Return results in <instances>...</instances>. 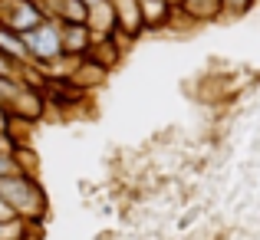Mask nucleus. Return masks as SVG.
<instances>
[{
    "label": "nucleus",
    "mask_w": 260,
    "mask_h": 240,
    "mask_svg": "<svg viewBox=\"0 0 260 240\" xmlns=\"http://www.w3.org/2000/svg\"><path fill=\"white\" fill-rule=\"evenodd\" d=\"M0 201L13 211L20 221H43L46 214V194L33 171H13V175H0Z\"/></svg>",
    "instance_id": "nucleus-1"
},
{
    "label": "nucleus",
    "mask_w": 260,
    "mask_h": 240,
    "mask_svg": "<svg viewBox=\"0 0 260 240\" xmlns=\"http://www.w3.org/2000/svg\"><path fill=\"white\" fill-rule=\"evenodd\" d=\"M26 46V56H30V66L37 73H53L59 63H63V43H59V23L56 20H43L33 30L20 33Z\"/></svg>",
    "instance_id": "nucleus-2"
},
{
    "label": "nucleus",
    "mask_w": 260,
    "mask_h": 240,
    "mask_svg": "<svg viewBox=\"0 0 260 240\" xmlns=\"http://www.w3.org/2000/svg\"><path fill=\"white\" fill-rule=\"evenodd\" d=\"M43 10L37 7V0H0V23L10 26L17 33L33 30L37 23H43Z\"/></svg>",
    "instance_id": "nucleus-3"
},
{
    "label": "nucleus",
    "mask_w": 260,
    "mask_h": 240,
    "mask_svg": "<svg viewBox=\"0 0 260 240\" xmlns=\"http://www.w3.org/2000/svg\"><path fill=\"white\" fill-rule=\"evenodd\" d=\"M112 13H115V40H128L145 33V20H142V4L139 0H112Z\"/></svg>",
    "instance_id": "nucleus-4"
},
{
    "label": "nucleus",
    "mask_w": 260,
    "mask_h": 240,
    "mask_svg": "<svg viewBox=\"0 0 260 240\" xmlns=\"http://www.w3.org/2000/svg\"><path fill=\"white\" fill-rule=\"evenodd\" d=\"M59 43H63L66 59L86 56L89 46H92V30L86 23H59Z\"/></svg>",
    "instance_id": "nucleus-5"
},
{
    "label": "nucleus",
    "mask_w": 260,
    "mask_h": 240,
    "mask_svg": "<svg viewBox=\"0 0 260 240\" xmlns=\"http://www.w3.org/2000/svg\"><path fill=\"white\" fill-rule=\"evenodd\" d=\"M86 26L92 30V37H112V33H115L112 0H99L95 7H89V10H86Z\"/></svg>",
    "instance_id": "nucleus-6"
},
{
    "label": "nucleus",
    "mask_w": 260,
    "mask_h": 240,
    "mask_svg": "<svg viewBox=\"0 0 260 240\" xmlns=\"http://www.w3.org/2000/svg\"><path fill=\"white\" fill-rule=\"evenodd\" d=\"M142 4V20H145V30H158V26H165L168 20L175 17V7L165 4V0H139Z\"/></svg>",
    "instance_id": "nucleus-7"
},
{
    "label": "nucleus",
    "mask_w": 260,
    "mask_h": 240,
    "mask_svg": "<svg viewBox=\"0 0 260 240\" xmlns=\"http://www.w3.org/2000/svg\"><path fill=\"white\" fill-rule=\"evenodd\" d=\"M0 53L10 59H17V63L30 66V56H26V46H23V37H20L17 30H10V26L0 23Z\"/></svg>",
    "instance_id": "nucleus-8"
},
{
    "label": "nucleus",
    "mask_w": 260,
    "mask_h": 240,
    "mask_svg": "<svg viewBox=\"0 0 260 240\" xmlns=\"http://www.w3.org/2000/svg\"><path fill=\"white\" fill-rule=\"evenodd\" d=\"M181 13L191 17V20H217V17H224L221 13V0H184Z\"/></svg>",
    "instance_id": "nucleus-9"
},
{
    "label": "nucleus",
    "mask_w": 260,
    "mask_h": 240,
    "mask_svg": "<svg viewBox=\"0 0 260 240\" xmlns=\"http://www.w3.org/2000/svg\"><path fill=\"white\" fill-rule=\"evenodd\" d=\"M254 4L257 0H221V13L224 17H241V13H247Z\"/></svg>",
    "instance_id": "nucleus-10"
},
{
    "label": "nucleus",
    "mask_w": 260,
    "mask_h": 240,
    "mask_svg": "<svg viewBox=\"0 0 260 240\" xmlns=\"http://www.w3.org/2000/svg\"><path fill=\"white\" fill-rule=\"evenodd\" d=\"M13 148H17V142L10 139V132H7V128H0V152H13Z\"/></svg>",
    "instance_id": "nucleus-11"
},
{
    "label": "nucleus",
    "mask_w": 260,
    "mask_h": 240,
    "mask_svg": "<svg viewBox=\"0 0 260 240\" xmlns=\"http://www.w3.org/2000/svg\"><path fill=\"white\" fill-rule=\"evenodd\" d=\"M165 4H172L175 10H181V4H184V0H165Z\"/></svg>",
    "instance_id": "nucleus-12"
}]
</instances>
